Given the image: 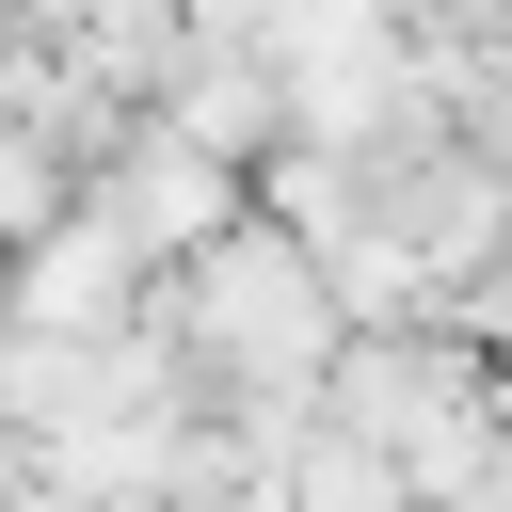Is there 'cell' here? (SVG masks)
Returning <instances> with one entry per match:
<instances>
[{
    "label": "cell",
    "mask_w": 512,
    "mask_h": 512,
    "mask_svg": "<svg viewBox=\"0 0 512 512\" xmlns=\"http://www.w3.org/2000/svg\"><path fill=\"white\" fill-rule=\"evenodd\" d=\"M192 336H208V368L256 400H320V352L352 336L336 320V288H320V240H288V224H208L192 240Z\"/></svg>",
    "instance_id": "1"
}]
</instances>
